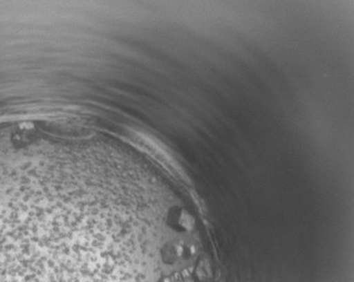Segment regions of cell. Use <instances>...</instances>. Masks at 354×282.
<instances>
[{"label":"cell","mask_w":354,"mask_h":282,"mask_svg":"<svg viewBox=\"0 0 354 282\" xmlns=\"http://www.w3.org/2000/svg\"><path fill=\"white\" fill-rule=\"evenodd\" d=\"M100 184L46 160L16 232L12 282H176L138 215Z\"/></svg>","instance_id":"obj_1"}]
</instances>
